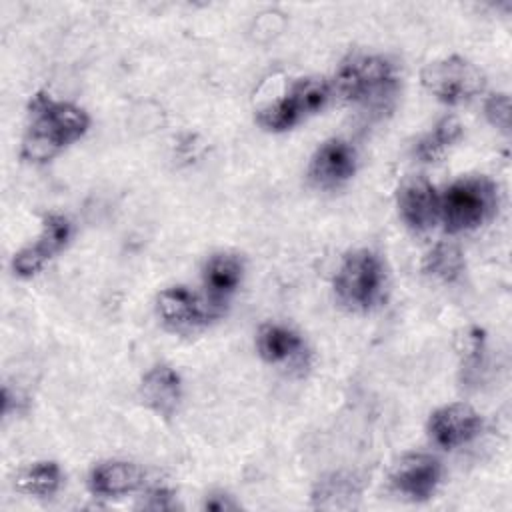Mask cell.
Masks as SVG:
<instances>
[{
  "label": "cell",
  "instance_id": "cell-8",
  "mask_svg": "<svg viewBox=\"0 0 512 512\" xmlns=\"http://www.w3.org/2000/svg\"><path fill=\"white\" fill-rule=\"evenodd\" d=\"M72 224L64 214H48L42 222V232L34 244L24 246L12 258V270L20 278L38 274L44 264L54 258L70 240Z\"/></svg>",
  "mask_w": 512,
  "mask_h": 512
},
{
  "label": "cell",
  "instance_id": "cell-18",
  "mask_svg": "<svg viewBox=\"0 0 512 512\" xmlns=\"http://www.w3.org/2000/svg\"><path fill=\"white\" fill-rule=\"evenodd\" d=\"M462 138V124L456 116L440 118L430 132H426L416 148L414 154L422 162H438L446 156V152Z\"/></svg>",
  "mask_w": 512,
  "mask_h": 512
},
{
  "label": "cell",
  "instance_id": "cell-2",
  "mask_svg": "<svg viewBox=\"0 0 512 512\" xmlns=\"http://www.w3.org/2000/svg\"><path fill=\"white\" fill-rule=\"evenodd\" d=\"M398 88L394 64L376 54H356L346 58L336 76L334 90L350 104L360 106H384Z\"/></svg>",
  "mask_w": 512,
  "mask_h": 512
},
{
  "label": "cell",
  "instance_id": "cell-21",
  "mask_svg": "<svg viewBox=\"0 0 512 512\" xmlns=\"http://www.w3.org/2000/svg\"><path fill=\"white\" fill-rule=\"evenodd\" d=\"M484 366V334L478 328L466 332L460 348V374L462 382H476Z\"/></svg>",
  "mask_w": 512,
  "mask_h": 512
},
{
  "label": "cell",
  "instance_id": "cell-16",
  "mask_svg": "<svg viewBox=\"0 0 512 512\" xmlns=\"http://www.w3.org/2000/svg\"><path fill=\"white\" fill-rule=\"evenodd\" d=\"M362 494V482L352 472H330L312 490V504L324 510L354 508Z\"/></svg>",
  "mask_w": 512,
  "mask_h": 512
},
{
  "label": "cell",
  "instance_id": "cell-17",
  "mask_svg": "<svg viewBox=\"0 0 512 512\" xmlns=\"http://www.w3.org/2000/svg\"><path fill=\"white\" fill-rule=\"evenodd\" d=\"M256 350L262 360L280 364L302 352V338L284 324H264L256 334Z\"/></svg>",
  "mask_w": 512,
  "mask_h": 512
},
{
  "label": "cell",
  "instance_id": "cell-15",
  "mask_svg": "<svg viewBox=\"0 0 512 512\" xmlns=\"http://www.w3.org/2000/svg\"><path fill=\"white\" fill-rule=\"evenodd\" d=\"M144 480L138 464L126 460H106L96 464L88 476V488L102 498H118L134 492Z\"/></svg>",
  "mask_w": 512,
  "mask_h": 512
},
{
  "label": "cell",
  "instance_id": "cell-10",
  "mask_svg": "<svg viewBox=\"0 0 512 512\" xmlns=\"http://www.w3.org/2000/svg\"><path fill=\"white\" fill-rule=\"evenodd\" d=\"M396 204L402 222L416 234L434 228L440 218V196L424 176H408L398 186Z\"/></svg>",
  "mask_w": 512,
  "mask_h": 512
},
{
  "label": "cell",
  "instance_id": "cell-6",
  "mask_svg": "<svg viewBox=\"0 0 512 512\" xmlns=\"http://www.w3.org/2000/svg\"><path fill=\"white\" fill-rule=\"evenodd\" d=\"M330 84L322 78H302L278 100L258 112V122L270 132H284L324 108L330 98Z\"/></svg>",
  "mask_w": 512,
  "mask_h": 512
},
{
  "label": "cell",
  "instance_id": "cell-20",
  "mask_svg": "<svg viewBox=\"0 0 512 512\" xmlns=\"http://www.w3.org/2000/svg\"><path fill=\"white\" fill-rule=\"evenodd\" d=\"M464 268L466 262L462 250L450 242H440L432 246L422 260V272L444 284L456 282L464 274Z\"/></svg>",
  "mask_w": 512,
  "mask_h": 512
},
{
  "label": "cell",
  "instance_id": "cell-3",
  "mask_svg": "<svg viewBox=\"0 0 512 512\" xmlns=\"http://www.w3.org/2000/svg\"><path fill=\"white\" fill-rule=\"evenodd\" d=\"M386 284V272L380 256L368 248L348 252L334 276V294L350 312H368L374 308Z\"/></svg>",
  "mask_w": 512,
  "mask_h": 512
},
{
  "label": "cell",
  "instance_id": "cell-4",
  "mask_svg": "<svg viewBox=\"0 0 512 512\" xmlns=\"http://www.w3.org/2000/svg\"><path fill=\"white\" fill-rule=\"evenodd\" d=\"M498 190L486 176H466L452 182L440 196V218L446 232H468L484 224L496 210Z\"/></svg>",
  "mask_w": 512,
  "mask_h": 512
},
{
  "label": "cell",
  "instance_id": "cell-12",
  "mask_svg": "<svg viewBox=\"0 0 512 512\" xmlns=\"http://www.w3.org/2000/svg\"><path fill=\"white\" fill-rule=\"evenodd\" d=\"M356 172V150L342 138L322 142L308 166L310 182L320 190H334Z\"/></svg>",
  "mask_w": 512,
  "mask_h": 512
},
{
  "label": "cell",
  "instance_id": "cell-5",
  "mask_svg": "<svg viewBox=\"0 0 512 512\" xmlns=\"http://www.w3.org/2000/svg\"><path fill=\"white\" fill-rule=\"evenodd\" d=\"M420 80L434 98L450 106L472 100L486 84L484 72L470 60L456 54L428 62L422 68Z\"/></svg>",
  "mask_w": 512,
  "mask_h": 512
},
{
  "label": "cell",
  "instance_id": "cell-1",
  "mask_svg": "<svg viewBox=\"0 0 512 512\" xmlns=\"http://www.w3.org/2000/svg\"><path fill=\"white\" fill-rule=\"evenodd\" d=\"M28 116L30 122L20 148V156L28 162L52 160L66 146L80 140L90 126V118L80 106L54 100L46 92L32 96Z\"/></svg>",
  "mask_w": 512,
  "mask_h": 512
},
{
  "label": "cell",
  "instance_id": "cell-19",
  "mask_svg": "<svg viewBox=\"0 0 512 512\" xmlns=\"http://www.w3.org/2000/svg\"><path fill=\"white\" fill-rule=\"evenodd\" d=\"M62 486V470L52 460L28 464L16 474V488L28 496L48 498Z\"/></svg>",
  "mask_w": 512,
  "mask_h": 512
},
{
  "label": "cell",
  "instance_id": "cell-22",
  "mask_svg": "<svg viewBox=\"0 0 512 512\" xmlns=\"http://www.w3.org/2000/svg\"><path fill=\"white\" fill-rule=\"evenodd\" d=\"M484 114L488 122L498 128L500 132H510V98L504 92L492 94L484 104Z\"/></svg>",
  "mask_w": 512,
  "mask_h": 512
},
{
  "label": "cell",
  "instance_id": "cell-9",
  "mask_svg": "<svg viewBox=\"0 0 512 512\" xmlns=\"http://www.w3.org/2000/svg\"><path fill=\"white\" fill-rule=\"evenodd\" d=\"M442 478V464L426 452L404 454L392 468L390 482L396 492L414 502L428 500Z\"/></svg>",
  "mask_w": 512,
  "mask_h": 512
},
{
  "label": "cell",
  "instance_id": "cell-11",
  "mask_svg": "<svg viewBox=\"0 0 512 512\" xmlns=\"http://www.w3.org/2000/svg\"><path fill=\"white\" fill-rule=\"evenodd\" d=\"M156 314L172 332H190L214 318L206 300L186 286L164 288L156 296Z\"/></svg>",
  "mask_w": 512,
  "mask_h": 512
},
{
  "label": "cell",
  "instance_id": "cell-13",
  "mask_svg": "<svg viewBox=\"0 0 512 512\" xmlns=\"http://www.w3.org/2000/svg\"><path fill=\"white\" fill-rule=\"evenodd\" d=\"M244 274V264L238 254L216 252L212 254L202 268V286L204 300L210 306L214 318L224 314V308L232 294L238 290Z\"/></svg>",
  "mask_w": 512,
  "mask_h": 512
},
{
  "label": "cell",
  "instance_id": "cell-7",
  "mask_svg": "<svg viewBox=\"0 0 512 512\" xmlns=\"http://www.w3.org/2000/svg\"><path fill=\"white\" fill-rule=\"evenodd\" d=\"M482 426V416L470 404L454 402L434 410L426 430L436 446L452 450L472 442L482 432Z\"/></svg>",
  "mask_w": 512,
  "mask_h": 512
},
{
  "label": "cell",
  "instance_id": "cell-23",
  "mask_svg": "<svg viewBox=\"0 0 512 512\" xmlns=\"http://www.w3.org/2000/svg\"><path fill=\"white\" fill-rule=\"evenodd\" d=\"M204 508L214 510V512H222V510L236 508V502L228 494H210L204 500Z\"/></svg>",
  "mask_w": 512,
  "mask_h": 512
},
{
  "label": "cell",
  "instance_id": "cell-14",
  "mask_svg": "<svg viewBox=\"0 0 512 512\" xmlns=\"http://www.w3.org/2000/svg\"><path fill=\"white\" fill-rule=\"evenodd\" d=\"M142 402L160 416H172L182 400L180 374L168 364L152 366L140 382Z\"/></svg>",
  "mask_w": 512,
  "mask_h": 512
}]
</instances>
